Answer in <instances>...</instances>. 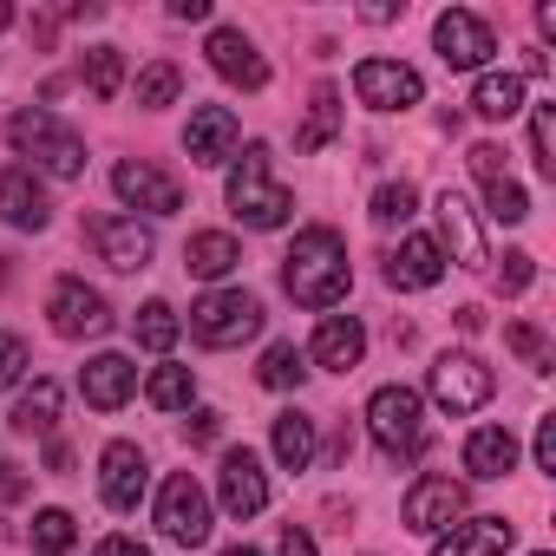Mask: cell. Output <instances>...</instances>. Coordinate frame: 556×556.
<instances>
[{
	"label": "cell",
	"instance_id": "cell-1",
	"mask_svg": "<svg viewBox=\"0 0 556 556\" xmlns=\"http://www.w3.org/2000/svg\"><path fill=\"white\" fill-rule=\"evenodd\" d=\"M348 282H354V268H348V242L334 229H302L295 249L282 255V289L295 295V308H341L348 302Z\"/></svg>",
	"mask_w": 556,
	"mask_h": 556
},
{
	"label": "cell",
	"instance_id": "cell-2",
	"mask_svg": "<svg viewBox=\"0 0 556 556\" xmlns=\"http://www.w3.org/2000/svg\"><path fill=\"white\" fill-rule=\"evenodd\" d=\"M229 210H236V223H249V229H282L289 216H295V197L275 184V151L255 138V144H242V164L229 170Z\"/></svg>",
	"mask_w": 556,
	"mask_h": 556
},
{
	"label": "cell",
	"instance_id": "cell-3",
	"mask_svg": "<svg viewBox=\"0 0 556 556\" xmlns=\"http://www.w3.org/2000/svg\"><path fill=\"white\" fill-rule=\"evenodd\" d=\"M8 138H14V151H21V157H34L47 177H79V170H86V144H79V131H73V125H60L47 105L14 112Z\"/></svg>",
	"mask_w": 556,
	"mask_h": 556
},
{
	"label": "cell",
	"instance_id": "cell-4",
	"mask_svg": "<svg viewBox=\"0 0 556 556\" xmlns=\"http://www.w3.org/2000/svg\"><path fill=\"white\" fill-rule=\"evenodd\" d=\"M367 432L387 458H419L426 452V400L413 387H380L367 400Z\"/></svg>",
	"mask_w": 556,
	"mask_h": 556
},
{
	"label": "cell",
	"instance_id": "cell-5",
	"mask_svg": "<svg viewBox=\"0 0 556 556\" xmlns=\"http://www.w3.org/2000/svg\"><path fill=\"white\" fill-rule=\"evenodd\" d=\"M190 334L203 348H242L262 334V302L249 289H210L197 308H190Z\"/></svg>",
	"mask_w": 556,
	"mask_h": 556
},
{
	"label": "cell",
	"instance_id": "cell-6",
	"mask_svg": "<svg viewBox=\"0 0 556 556\" xmlns=\"http://www.w3.org/2000/svg\"><path fill=\"white\" fill-rule=\"evenodd\" d=\"M426 393L458 419V413H478L491 393H497V374L478 361V354H439L432 361V380H426Z\"/></svg>",
	"mask_w": 556,
	"mask_h": 556
},
{
	"label": "cell",
	"instance_id": "cell-7",
	"mask_svg": "<svg viewBox=\"0 0 556 556\" xmlns=\"http://www.w3.org/2000/svg\"><path fill=\"white\" fill-rule=\"evenodd\" d=\"M157 530H164L177 549H197V543H210V491H203L190 471L164 478V491H157Z\"/></svg>",
	"mask_w": 556,
	"mask_h": 556
},
{
	"label": "cell",
	"instance_id": "cell-8",
	"mask_svg": "<svg viewBox=\"0 0 556 556\" xmlns=\"http://www.w3.org/2000/svg\"><path fill=\"white\" fill-rule=\"evenodd\" d=\"M47 315H53V334H60V341H99V334L112 328L105 295H99V289H86L79 275H60V282H53Z\"/></svg>",
	"mask_w": 556,
	"mask_h": 556
},
{
	"label": "cell",
	"instance_id": "cell-9",
	"mask_svg": "<svg viewBox=\"0 0 556 556\" xmlns=\"http://www.w3.org/2000/svg\"><path fill=\"white\" fill-rule=\"evenodd\" d=\"M112 190H118L125 210H144V216H177V210H184V184H177L170 170L144 164V157H125V164L112 170Z\"/></svg>",
	"mask_w": 556,
	"mask_h": 556
},
{
	"label": "cell",
	"instance_id": "cell-10",
	"mask_svg": "<svg viewBox=\"0 0 556 556\" xmlns=\"http://www.w3.org/2000/svg\"><path fill=\"white\" fill-rule=\"evenodd\" d=\"M465 504L471 497H465L458 478H439V471L432 478H413V491H406V530L413 536H445L465 517Z\"/></svg>",
	"mask_w": 556,
	"mask_h": 556
},
{
	"label": "cell",
	"instance_id": "cell-11",
	"mask_svg": "<svg viewBox=\"0 0 556 556\" xmlns=\"http://www.w3.org/2000/svg\"><path fill=\"white\" fill-rule=\"evenodd\" d=\"M86 242H92L99 262L118 268V275H138V268L151 262V249H157L138 216H86Z\"/></svg>",
	"mask_w": 556,
	"mask_h": 556
},
{
	"label": "cell",
	"instance_id": "cell-12",
	"mask_svg": "<svg viewBox=\"0 0 556 556\" xmlns=\"http://www.w3.org/2000/svg\"><path fill=\"white\" fill-rule=\"evenodd\" d=\"M432 47H439V60H445L452 73H484V60L497 53L491 27H484L478 14H465V8L439 14V27H432Z\"/></svg>",
	"mask_w": 556,
	"mask_h": 556
},
{
	"label": "cell",
	"instance_id": "cell-13",
	"mask_svg": "<svg viewBox=\"0 0 556 556\" xmlns=\"http://www.w3.org/2000/svg\"><path fill=\"white\" fill-rule=\"evenodd\" d=\"M354 92H361V105H374V112H406V105L426 99V79H419L413 66H400V60H361V66H354Z\"/></svg>",
	"mask_w": 556,
	"mask_h": 556
},
{
	"label": "cell",
	"instance_id": "cell-14",
	"mask_svg": "<svg viewBox=\"0 0 556 556\" xmlns=\"http://www.w3.org/2000/svg\"><path fill=\"white\" fill-rule=\"evenodd\" d=\"M184 151H190V164H203V170L229 164V157L242 151V125H236V112H229V105H197L190 125H184Z\"/></svg>",
	"mask_w": 556,
	"mask_h": 556
},
{
	"label": "cell",
	"instance_id": "cell-15",
	"mask_svg": "<svg viewBox=\"0 0 556 556\" xmlns=\"http://www.w3.org/2000/svg\"><path fill=\"white\" fill-rule=\"evenodd\" d=\"M216 497H223V510L229 517H255V510H268V471H262V458L242 445V452H223V465H216Z\"/></svg>",
	"mask_w": 556,
	"mask_h": 556
},
{
	"label": "cell",
	"instance_id": "cell-16",
	"mask_svg": "<svg viewBox=\"0 0 556 556\" xmlns=\"http://www.w3.org/2000/svg\"><path fill=\"white\" fill-rule=\"evenodd\" d=\"M144 484H151L144 452H138L131 439H112L105 458H99V491H105V504H112V510H138V504H144Z\"/></svg>",
	"mask_w": 556,
	"mask_h": 556
},
{
	"label": "cell",
	"instance_id": "cell-17",
	"mask_svg": "<svg viewBox=\"0 0 556 556\" xmlns=\"http://www.w3.org/2000/svg\"><path fill=\"white\" fill-rule=\"evenodd\" d=\"M203 53H210L216 79H229V86H242V92H262V86H268V60L255 53V40H249L242 27H216Z\"/></svg>",
	"mask_w": 556,
	"mask_h": 556
},
{
	"label": "cell",
	"instance_id": "cell-18",
	"mask_svg": "<svg viewBox=\"0 0 556 556\" xmlns=\"http://www.w3.org/2000/svg\"><path fill=\"white\" fill-rule=\"evenodd\" d=\"M439 236H445V249H452V262H458V268H471V275H484V268H491V249H484L478 210H471L458 190H445V197H439Z\"/></svg>",
	"mask_w": 556,
	"mask_h": 556
},
{
	"label": "cell",
	"instance_id": "cell-19",
	"mask_svg": "<svg viewBox=\"0 0 556 556\" xmlns=\"http://www.w3.org/2000/svg\"><path fill=\"white\" fill-rule=\"evenodd\" d=\"M79 393H86L92 413H118V406L138 393V367H131L125 354H92V361L79 367Z\"/></svg>",
	"mask_w": 556,
	"mask_h": 556
},
{
	"label": "cell",
	"instance_id": "cell-20",
	"mask_svg": "<svg viewBox=\"0 0 556 556\" xmlns=\"http://www.w3.org/2000/svg\"><path fill=\"white\" fill-rule=\"evenodd\" d=\"M0 216H8L14 229H47L53 223V203H47V190H40V177L27 164L0 170Z\"/></svg>",
	"mask_w": 556,
	"mask_h": 556
},
{
	"label": "cell",
	"instance_id": "cell-21",
	"mask_svg": "<svg viewBox=\"0 0 556 556\" xmlns=\"http://www.w3.org/2000/svg\"><path fill=\"white\" fill-rule=\"evenodd\" d=\"M361 354H367V328H361L354 315H328V321L315 328V348H308L315 367H328V374H354Z\"/></svg>",
	"mask_w": 556,
	"mask_h": 556
},
{
	"label": "cell",
	"instance_id": "cell-22",
	"mask_svg": "<svg viewBox=\"0 0 556 556\" xmlns=\"http://www.w3.org/2000/svg\"><path fill=\"white\" fill-rule=\"evenodd\" d=\"M445 275V249L432 242V236H406L393 255H387V282L393 289H432Z\"/></svg>",
	"mask_w": 556,
	"mask_h": 556
},
{
	"label": "cell",
	"instance_id": "cell-23",
	"mask_svg": "<svg viewBox=\"0 0 556 556\" xmlns=\"http://www.w3.org/2000/svg\"><path fill=\"white\" fill-rule=\"evenodd\" d=\"M504 549H510V523L504 517H458L432 543V556H504Z\"/></svg>",
	"mask_w": 556,
	"mask_h": 556
},
{
	"label": "cell",
	"instance_id": "cell-24",
	"mask_svg": "<svg viewBox=\"0 0 556 556\" xmlns=\"http://www.w3.org/2000/svg\"><path fill=\"white\" fill-rule=\"evenodd\" d=\"M510 465H517V439H510V426H478V432L465 439V471H471L478 484L504 478Z\"/></svg>",
	"mask_w": 556,
	"mask_h": 556
},
{
	"label": "cell",
	"instance_id": "cell-25",
	"mask_svg": "<svg viewBox=\"0 0 556 556\" xmlns=\"http://www.w3.org/2000/svg\"><path fill=\"white\" fill-rule=\"evenodd\" d=\"M236 262H242V249H236V236H223V229H203V236L184 242V268L197 275V282H223Z\"/></svg>",
	"mask_w": 556,
	"mask_h": 556
},
{
	"label": "cell",
	"instance_id": "cell-26",
	"mask_svg": "<svg viewBox=\"0 0 556 556\" xmlns=\"http://www.w3.org/2000/svg\"><path fill=\"white\" fill-rule=\"evenodd\" d=\"M471 112L478 118H517L523 112V73H478Z\"/></svg>",
	"mask_w": 556,
	"mask_h": 556
},
{
	"label": "cell",
	"instance_id": "cell-27",
	"mask_svg": "<svg viewBox=\"0 0 556 556\" xmlns=\"http://www.w3.org/2000/svg\"><path fill=\"white\" fill-rule=\"evenodd\" d=\"M275 458H282V471H308L315 465V419L308 413L275 419Z\"/></svg>",
	"mask_w": 556,
	"mask_h": 556
},
{
	"label": "cell",
	"instance_id": "cell-28",
	"mask_svg": "<svg viewBox=\"0 0 556 556\" xmlns=\"http://www.w3.org/2000/svg\"><path fill=\"white\" fill-rule=\"evenodd\" d=\"M53 426H60V387H53V380H34V387L21 393V406H14V432L53 439Z\"/></svg>",
	"mask_w": 556,
	"mask_h": 556
},
{
	"label": "cell",
	"instance_id": "cell-29",
	"mask_svg": "<svg viewBox=\"0 0 556 556\" xmlns=\"http://www.w3.org/2000/svg\"><path fill=\"white\" fill-rule=\"evenodd\" d=\"M334 131H341V92H334V86H315L308 118H302V131H295V151H321Z\"/></svg>",
	"mask_w": 556,
	"mask_h": 556
},
{
	"label": "cell",
	"instance_id": "cell-30",
	"mask_svg": "<svg viewBox=\"0 0 556 556\" xmlns=\"http://www.w3.org/2000/svg\"><path fill=\"white\" fill-rule=\"evenodd\" d=\"M255 380H262L268 393H289V387H302V380H308V354H302L295 341H275V348L262 354V367H255Z\"/></svg>",
	"mask_w": 556,
	"mask_h": 556
},
{
	"label": "cell",
	"instance_id": "cell-31",
	"mask_svg": "<svg viewBox=\"0 0 556 556\" xmlns=\"http://www.w3.org/2000/svg\"><path fill=\"white\" fill-rule=\"evenodd\" d=\"M131 334H138V348L170 354V348H177V334H184V321H177V308H170V302H144V308L131 315Z\"/></svg>",
	"mask_w": 556,
	"mask_h": 556
},
{
	"label": "cell",
	"instance_id": "cell-32",
	"mask_svg": "<svg viewBox=\"0 0 556 556\" xmlns=\"http://www.w3.org/2000/svg\"><path fill=\"white\" fill-rule=\"evenodd\" d=\"M144 400H151L157 413H190V400H197L190 367H157V374L144 380Z\"/></svg>",
	"mask_w": 556,
	"mask_h": 556
},
{
	"label": "cell",
	"instance_id": "cell-33",
	"mask_svg": "<svg viewBox=\"0 0 556 556\" xmlns=\"http://www.w3.org/2000/svg\"><path fill=\"white\" fill-rule=\"evenodd\" d=\"M86 86H92V99H118V86H125V53H118V47H92V53H86Z\"/></svg>",
	"mask_w": 556,
	"mask_h": 556
},
{
	"label": "cell",
	"instance_id": "cell-34",
	"mask_svg": "<svg viewBox=\"0 0 556 556\" xmlns=\"http://www.w3.org/2000/svg\"><path fill=\"white\" fill-rule=\"evenodd\" d=\"M484 216L504 223V229H517V223L530 216V197H523L510 177H491V184H484Z\"/></svg>",
	"mask_w": 556,
	"mask_h": 556
},
{
	"label": "cell",
	"instance_id": "cell-35",
	"mask_svg": "<svg viewBox=\"0 0 556 556\" xmlns=\"http://www.w3.org/2000/svg\"><path fill=\"white\" fill-rule=\"evenodd\" d=\"M73 543H79L73 510H40V517H34V549H40V556H66Z\"/></svg>",
	"mask_w": 556,
	"mask_h": 556
},
{
	"label": "cell",
	"instance_id": "cell-36",
	"mask_svg": "<svg viewBox=\"0 0 556 556\" xmlns=\"http://www.w3.org/2000/svg\"><path fill=\"white\" fill-rule=\"evenodd\" d=\"M177 86H184V79H177V66H170V60H151V66L138 73V105H144V112H157V105H170V99H177Z\"/></svg>",
	"mask_w": 556,
	"mask_h": 556
},
{
	"label": "cell",
	"instance_id": "cell-37",
	"mask_svg": "<svg viewBox=\"0 0 556 556\" xmlns=\"http://www.w3.org/2000/svg\"><path fill=\"white\" fill-rule=\"evenodd\" d=\"M530 157H536L543 177H556V112H549V105L530 112Z\"/></svg>",
	"mask_w": 556,
	"mask_h": 556
},
{
	"label": "cell",
	"instance_id": "cell-38",
	"mask_svg": "<svg viewBox=\"0 0 556 556\" xmlns=\"http://www.w3.org/2000/svg\"><path fill=\"white\" fill-rule=\"evenodd\" d=\"M413 203H419V190H413L406 177H400V184H380V190H374V223H387V229H393V223H406V216H413Z\"/></svg>",
	"mask_w": 556,
	"mask_h": 556
},
{
	"label": "cell",
	"instance_id": "cell-39",
	"mask_svg": "<svg viewBox=\"0 0 556 556\" xmlns=\"http://www.w3.org/2000/svg\"><path fill=\"white\" fill-rule=\"evenodd\" d=\"M504 341H510V354H517V361H530L536 374L549 367V348H543V334H536L530 321H510V328H504Z\"/></svg>",
	"mask_w": 556,
	"mask_h": 556
},
{
	"label": "cell",
	"instance_id": "cell-40",
	"mask_svg": "<svg viewBox=\"0 0 556 556\" xmlns=\"http://www.w3.org/2000/svg\"><path fill=\"white\" fill-rule=\"evenodd\" d=\"M497 282H504V295H523V289L536 282V255H523V249H504V268H497Z\"/></svg>",
	"mask_w": 556,
	"mask_h": 556
},
{
	"label": "cell",
	"instance_id": "cell-41",
	"mask_svg": "<svg viewBox=\"0 0 556 556\" xmlns=\"http://www.w3.org/2000/svg\"><path fill=\"white\" fill-rule=\"evenodd\" d=\"M21 374H27V341L0 328V393H8V387H21Z\"/></svg>",
	"mask_w": 556,
	"mask_h": 556
},
{
	"label": "cell",
	"instance_id": "cell-42",
	"mask_svg": "<svg viewBox=\"0 0 556 556\" xmlns=\"http://www.w3.org/2000/svg\"><path fill=\"white\" fill-rule=\"evenodd\" d=\"M184 439H190V445H216V439H223V413H210V406H197V413L184 419Z\"/></svg>",
	"mask_w": 556,
	"mask_h": 556
},
{
	"label": "cell",
	"instance_id": "cell-43",
	"mask_svg": "<svg viewBox=\"0 0 556 556\" xmlns=\"http://www.w3.org/2000/svg\"><path fill=\"white\" fill-rule=\"evenodd\" d=\"M536 471H556V413L536 419Z\"/></svg>",
	"mask_w": 556,
	"mask_h": 556
},
{
	"label": "cell",
	"instance_id": "cell-44",
	"mask_svg": "<svg viewBox=\"0 0 556 556\" xmlns=\"http://www.w3.org/2000/svg\"><path fill=\"white\" fill-rule=\"evenodd\" d=\"M471 170H478V184L504 177V151H497V144H471Z\"/></svg>",
	"mask_w": 556,
	"mask_h": 556
},
{
	"label": "cell",
	"instance_id": "cell-45",
	"mask_svg": "<svg viewBox=\"0 0 556 556\" xmlns=\"http://www.w3.org/2000/svg\"><path fill=\"white\" fill-rule=\"evenodd\" d=\"M14 497H27V478H21V465L0 458V504H14Z\"/></svg>",
	"mask_w": 556,
	"mask_h": 556
},
{
	"label": "cell",
	"instance_id": "cell-46",
	"mask_svg": "<svg viewBox=\"0 0 556 556\" xmlns=\"http://www.w3.org/2000/svg\"><path fill=\"white\" fill-rule=\"evenodd\" d=\"M282 556H321V549H315V536H308L302 523H289V530H282Z\"/></svg>",
	"mask_w": 556,
	"mask_h": 556
},
{
	"label": "cell",
	"instance_id": "cell-47",
	"mask_svg": "<svg viewBox=\"0 0 556 556\" xmlns=\"http://www.w3.org/2000/svg\"><path fill=\"white\" fill-rule=\"evenodd\" d=\"M99 556H151V549H144L138 536H105V543H99Z\"/></svg>",
	"mask_w": 556,
	"mask_h": 556
},
{
	"label": "cell",
	"instance_id": "cell-48",
	"mask_svg": "<svg viewBox=\"0 0 556 556\" xmlns=\"http://www.w3.org/2000/svg\"><path fill=\"white\" fill-rule=\"evenodd\" d=\"M170 21H210V0H170Z\"/></svg>",
	"mask_w": 556,
	"mask_h": 556
},
{
	"label": "cell",
	"instance_id": "cell-49",
	"mask_svg": "<svg viewBox=\"0 0 556 556\" xmlns=\"http://www.w3.org/2000/svg\"><path fill=\"white\" fill-rule=\"evenodd\" d=\"M47 471H73V445L53 439V445H47Z\"/></svg>",
	"mask_w": 556,
	"mask_h": 556
},
{
	"label": "cell",
	"instance_id": "cell-50",
	"mask_svg": "<svg viewBox=\"0 0 556 556\" xmlns=\"http://www.w3.org/2000/svg\"><path fill=\"white\" fill-rule=\"evenodd\" d=\"M536 27H543V40H556V0H543V8H536Z\"/></svg>",
	"mask_w": 556,
	"mask_h": 556
},
{
	"label": "cell",
	"instance_id": "cell-51",
	"mask_svg": "<svg viewBox=\"0 0 556 556\" xmlns=\"http://www.w3.org/2000/svg\"><path fill=\"white\" fill-rule=\"evenodd\" d=\"M223 556H262V549H249V543H236V549H223Z\"/></svg>",
	"mask_w": 556,
	"mask_h": 556
},
{
	"label": "cell",
	"instance_id": "cell-52",
	"mask_svg": "<svg viewBox=\"0 0 556 556\" xmlns=\"http://www.w3.org/2000/svg\"><path fill=\"white\" fill-rule=\"evenodd\" d=\"M8 21H14V8H0V27H8Z\"/></svg>",
	"mask_w": 556,
	"mask_h": 556
},
{
	"label": "cell",
	"instance_id": "cell-53",
	"mask_svg": "<svg viewBox=\"0 0 556 556\" xmlns=\"http://www.w3.org/2000/svg\"><path fill=\"white\" fill-rule=\"evenodd\" d=\"M0 282H8V255H0Z\"/></svg>",
	"mask_w": 556,
	"mask_h": 556
},
{
	"label": "cell",
	"instance_id": "cell-54",
	"mask_svg": "<svg viewBox=\"0 0 556 556\" xmlns=\"http://www.w3.org/2000/svg\"><path fill=\"white\" fill-rule=\"evenodd\" d=\"M530 556H549V549H530Z\"/></svg>",
	"mask_w": 556,
	"mask_h": 556
}]
</instances>
